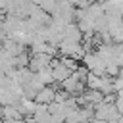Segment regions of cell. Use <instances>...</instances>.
I'll list each match as a JSON object with an SVG mask.
<instances>
[{"label":"cell","instance_id":"7","mask_svg":"<svg viewBox=\"0 0 123 123\" xmlns=\"http://www.w3.org/2000/svg\"><path fill=\"white\" fill-rule=\"evenodd\" d=\"M113 104H115V108L119 110V113L123 115V88L115 92V102H113Z\"/></svg>","mask_w":123,"mask_h":123},{"label":"cell","instance_id":"3","mask_svg":"<svg viewBox=\"0 0 123 123\" xmlns=\"http://www.w3.org/2000/svg\"><path fill=\"white\" fill-rule=\"evenodd\" d=\"M52 56L50 54H31V62H29V67L33 71H38V69H44V67H50L52 63Z\"/></svg>","mask_w":123,"mask_h":123},{"label":"cell","instance_id":"5","mask_svg":"<svg viewBox=\"0 0 123 123\" xmlns=\"http://www.w3.org/2000/svg\"><path fill=\"white\" fill-rule=\"evenodd\" d=\"M35 73H37V79H38L42 85H52V83H54L52 67H44V69H38V71H35Z\"/></svg>","mask_w":123,"mask_h":123},{"label":"cell","instance_id":"1","mask_svg":"<svg viewBox=\"0 0 123 123\" xmlns=\"http://www.w3.org/2000/svg\"><path fill=\"white\" fill-rule=\"evenodd\" d=\"M83 65L90 71V73H96V75H106V62L100 58V54L94 50H90V52H86L85 56H83Z\"/></svg>","mask_w":123,"mask_h":123},{"label":"cell","instance_id":"2","mask_svg":"<svg viewBox=\"0 0 123 123\" xmlns=\"http://www.w3.org/2000/svg\"><path fill=\"white\" fill-rule=\"evenodd\" d=\"M50 67H52V77H54V83H60V85H62L67 77H71V75H73V71H71L65 63H62V60H52Z\"/></svg>","mask_w":123,"mask_h":123},{"label":"cell","instance_id":"4","mask_svg":"<svg viewBox=\"0 0 123 123\" xmlns=\"http://www.w3.org/2000/svg\"><path fill=\"white\" fill-rule=\"evenodd\" d=\"M35 100H37V104H46V106L52 104V102L56 100V88L50 86V85H44V86L37 92Z\"/></svg>","mask_w":123,"mask_h":123},{"label":"cell","instance_id":"6","mask_svg":"<svg viewBox=\"0 0 123 123\" xmlns=\"http://www.w3.org/2000/svg\"><path fill=\"white\" fill-rule=\"evenodd\" d=\"M37 6H40L46 13H56V10H58V0H38V4Z\"/></svg>","mask_w":123,"mask_h":123},{"label":"cell","instance_id":"8","mask_svg":"<svg viewBox=\"0 0 123 123\" xmlns=\"http://www.w3.org/2000/svg\"><path fill=\"white\" fill-rule=\"evenodd\" d=\"M121 88H123V77L117 75V77H113V90L117 92V90H121Z\"/></svg>","mask_w":123,"mask_h":123}]
</instances>
